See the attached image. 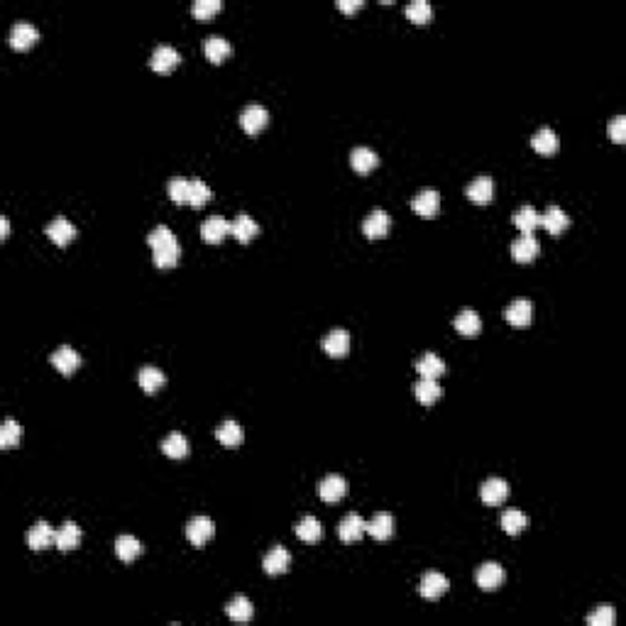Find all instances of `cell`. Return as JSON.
<instances>
[{"instance_id":"obj_1","label":"cell","mask_w":626,"mask_h":626,"mask_svg":"<svg viewBox=\"0 0 626 626\" xmlns=\"http://www.w3.org/2000/svg\"><path fill=\"white\" fill-rule=\"evenodd\" d=\"M147 243L155 250L152 260L159 269H169V267H177L179 260H181V245H179L177 235L167 228V225H157L150 235H147Z\"/></svg>"},{"instance_id":"obj_2","label":"cell","mask_w":626,"mask_h":626,"mask_svg":"<svg viewBox=\"0 0 626 626\" xmlns=\"http://www.w3.org/2000/svg\"><path fill=\"white\" fill-rule=\"evenodd\" d=\"M267 122H269V113H267V108L260 103L248 106L243 113H240V125H243V130L248 132V135H260V132L267 127Z\"/></svg>"},{"instance_id":"obj_3","label":"cell","mask_w":626,"mask_h":626,"mask_svg":"<svg viewBox=\"0 0 626 626\" xmlns=\"http://www.w3.org/2000/svg\"><path fill=\"white\" fill-rule=\"evenodd\" d=\"M475 580L480 585V589L485 592H494L502 582H504V568L499 563H482L475 573Z\"/></svg>"},{"instance_id":"obj_4","label":"cell","mask_w":626,"mask_h":626,"mask_svg":"<svg viewBox=\"0 0 626 626\" xmlns=\"http://www.w3.org/2000/svg\"><path fill=\"white\" fill-rule=\"evenodd\" d=\"M179 64H181V54L174 47H169V44H159L155 52H152L150 66L157 74H169V71H174Z\"/></svg>"},{"instance_id":"obj_5","label":"cell","mask_w":626,"mask_h":626,"mask_svg":"<svg viewBox=\"0 0 626 626\" xmlns=\"http://www.w3.org/2000/svg\"><path fill=\"white\" fill-rule=\"evenodd\" d=\"M213 533H215V526L208 516H196V519H191L186 526V538L191 541V546L196 548L206 546L210 538H213Z\"/></svg>"},{"instance_id":"obj_6","label":"cell","mask_w":626,"mask_h":626,"mask_svg":"<svg viewBox=\"0 0 626 626\" xmlns=\"http://www.w3.org/2000/svg\"><path fill=\"white\" fill-rule=\"evenodd\" d=\"M480 497L485 504L499 506V504H504L506 497H509V485H506V480H502V477H490V480L482 485Z\"/></svg>"},{"instance_id":"obj_7","label":"cell","mask_w":626,"mask_h":626,"mask_svg":"<svg viewBox=\"0 0 626 626\" xmlns=\"http://www.w3.org/2000/svg\"><path fill=\"white\" fill-rule=\"evenodd\" d=\"M411 208L416 210L421 218H426V220L435 218V215H438V210H440V196H438V191H435V189H423V191H419L416 198L411 201Z\"/></svg>"},{"instance_id":"obj_8","label":"cell","mask_w":626,"mask_h":626,"mask_svg":"<svg viewBox=\"0 0 626 626\" xmlns=\"http://www.w3.org/2000/svg\"><path fill=\"white\" fill-rule=\"evenodd\" d=\"M345 494H347V482L345 477L340 475H328L326 480L318 485V497H321L323 502H328V504H336V502H340Z\"/></svg>"},{"instance_id":"obj_9","label":"cell","mask_w":626,"mask_h":626,"mask_svg":"<svg viewBox=\"0 0 626 626\" xmlns=\"http://www.w3.org/2000/svg\"><path fill=\"white\" fill-rule=\"evenodd\" d=\"M389 225H392V220H389L387 210L374 208L372 213H369L367 218H365V225H362V230H365V238H369V240H382V238H387Z\"/></svg>"},{"instance_id":"obj_10","label":"cell","mask_w":626,"mask_h":626,"mask_svg":"<svg viewBox=\"0 0 626 626\" xmlns=\"http://www.w3.org/2000/svg\"><path fill=\"white\" fill-rule=\"evenodd\" d=\"M52 365L59 369L64 377H71L81 367V355L69 345H61L52 352Z\"/></svg>"},{"instance_id":"obj_11","label":"cell","mask_w":626,"mask_h":626,"mask_svg":"<svg viewBox=\"0 0 626 626\" xmlns=\"http://www.w3.org/2000/svg\"><path fill=\"white\" fill-rule=\"evenodd\" d=\"M367 533V523L360 514H347L338 526V536L343 543H357Z\"/></svg>"},{"instance_id":"obj_12","label":"cell","mask_w":626,"mask_h":626,"mask_svg":"<svg viewBox=\"0 0 626 626\" xmlns=\"http://www.w3.org/2000/svg\"><path fill=\"white\" fill-rule=\"evenodd\" d=\"M37 39H39L37 27L30 23H18L13 27V32H10V44H13V49H18V52H25V49L34 47Z\"/></svg>"},{"instance_id":"obj_13","label":"cell","mask_w":626,"mask_h":626,"mask_svg":"<svg viewBox=\"0 0 626 626\" xmlns=\"http://www.w3.org/2000/svg\"><path fill=\"white\" fill-rule=\"evenodd\" d=\"M465 196L470 198L477 206H487V203L494 198V181L490 177H477L475 181L465 189Z\"/></svg>"},{"instance_id":"obj_14","label":"cell","mask_w":626,"mask_h":626,"mask_svg":"<svg viewBox=\"0 0 626 626\" xmlns=\"http://www.w3.org/2000/svg\"><path fill=\"white\" fill-rule=\"evenodd\" d=\"M54 541H56V531L47 521H37L27 531V546L32 548V551H44V548H49Z\"/></svg>"},{"instance_id":"obj_15","label":"cell","mask_w":626,"mask_h":626,"mask_svg":"<svg viewBox=\"0 0 626 626\" xmlns=\"http://www.w3.org/2000/svg\"><path fill=\"white\" fill-rule=\"evenodd\" d=\"M504 318L514 328H526L528 323H531V318H533V304L528 299L511 301V304L506 306V311H504Z\"/></svg>"},{"instance_id":"obj_16","label":"cell","mask_w":626,"mask_h":626,"mask_svg":"<svg viewBox=\"0 0 626 626\" xmlns=\"http://www.w3.org/2000/svg\"><path fill=\"white\" fill-rule=\"evenodd\" d=\"M323 350H326L331 357H345L347 350H350V333L343 331V328L331 331L326 338H323Z\"/></svg>"},{"instance_id":"obj_17","label":"cell","mask_w":626,"mask_h":626,"mask_svg":"<svg viewBox=\"0 0 626 626\" xmlns=\"http://www.w3.org/2000/svg\"><path fill=\"white\" fill-rule=\"evenodd\" d=\"M538 253H541V245H538V240L533 238V235H521V238H516L514 243H511V257L521 262V264L533 262Z\"/></svg>"},{"instance_id":"obj_18","label":"cell","mask_w":626,"mask_h":626,"mask_svg":"<svg viewBox=\"0 0 626 626\" xmlns=\"http://www.w3.org/2000/svg\"><path fill=\"white\" fill-rule=\"evenodd\" d=\"M44 233H47V238L52 240L54 245L64 248V245H69L71 240L76 238V225L69 223L66 218H56L47 225V230H44Z\"/></svg>"},{"instance_id":"obj_19","label":"cell","mask_w":626,"mask_h":626,"mask_svg":"<svg viewBox=\"0 0 626 626\" xmlns=\"http://www.w3.org/2000/svg\"><path fill=\"white\" fill-rule=\"evenodd\" d=\"M230 235H233L235 240H238V243H243V245H248L250 240H255L260 235V225L255 223L253 218H250V215H238V218L233 220V223H230Z\"/></svg>"},{"instance_id":"obj_20","label":"cell","mask_w":626,"mask_h":626,"mask_svg":"<svg viewBox=\"0 0 626 626\" xmlns=\"http://www.w3.org/2000/svg\"><path fill=\"white\" fill-rule=\"evenodd\" d=\"M289 566H291V556H289V551L281 546L272 548V551L264 556V563H262V568H264L267 575H281V573L289 570Z\"/></svg>"},{"instance_id":"obj_21","label":"cell","mask_w":626,"mask_h":626,"mask_svg":"<svg viewBox=\"0 0 626 626\" xmlns=\"http://www.w3.org/2000/svg\"><path fill=\"white\" fill-rule=\"evenodd\" d=\"M541 225L553 235V238H558V235L570 225V218H568V213L561 206H548L546 213L541 215Z\"/></svg>"},{"instance_id":"obj_22","label":"cell","mask_w":626,"mask_h":626,"mask_svg":"<svg viewBox=\"0 0 626 626\" xmlns=\"http://www.w3.org/2000/svg\"><path fill=\"white\" fill-rule=\"evenodd\" d=\"M230 235V223L225 218H208L203 220L201 225V238L206 240L208 245H218L223 243Z\"/></svg>"},{"instance_id":"obj_23","label":"cell","mask_w":626,"mask_h":626,"mask_svg":"<svg viewBox=\"0 0 626 626\" xmlns=\"http://www.w3.org/2000/svg\"><path fill=\"white\" fill-rule=\"evenodd\" d=\"M394 526H397L394 516L387 514V511H379V514H374V519L367 523V533L372 538H377V541H389V538L394 536Z\"/></svg>"},{"instance_id":"obj_24","label":"cell","mask_w":626,"mask_h":626,"mask_svg":"<svg viewBox=\"0 0 626 626\" xmlns=\"http://www.w3.org/2000/svg\"><path fill=\"white\" fill-rule=\"evenodd\" d=\"M531 147L538 152V155L543 157H551L558 152V147H561V140H558V135L551 130V127H541V130L536 132V135L531 137Z\"/></svg>"},{"instance_id":"obj_25","label":"cell","mask_w":626,"mask_h":626,"mask_svg":"<svg viewBox=\"0 0 626 626\" xmlns=\"http://www.w3.org/2000/svg\"><path fill=\"white\" fill-rule=\"evenodd\" d=\"M445 589H448V580H445V575H440V573H426L419 585V592L423 594L426 599L443 597Z\"/></svg>"},{"instance_id":"obj_26","label":"cell","mask_w":626,"mask_h":626,"mask_svg":"<svg viewBox=\"0 0 626 626\" xmlns=\"http://www.w3.org/2000/svg\"><path fill=\"white\" fill-rule=\"evenodd\" d=\"M203 52H206V59L210 64H223L230 56V44L228 39H223L220 34H210L206 42H203Z\"/></svg>"},{"instance_id":"obj_27","label":"cell","mask_w":626,"mask_h":626,"mask_svg":"<svg viewBox=\"0 0 626 626\" xmlns=\"http://www.w3.org/2000/svg\"><path fill=\"white\" fill-rule=\"evenodd\" d=\"M137 382H140V387H142V392H145V394H157L159 389L164 387L167 377H164V372L159 367L147 365V367L140 369V374H137Z\"/></svg>"},{"instance_id":"obj_28","label":"cell","mask_w":626,"mask_h":626,"mask_svg":"<svg viewBox=\"0 0 626 626\" xmlns=\"http://www.w3.org/2000/svg\"><path fill=\"white\" fill-rule=\"evenodd\" d=\"M455 331H458L460 336H465V338H475V336H480V331H482V318L477 316L475 311H470V309L460 311L458 316H455Z\"/></svg>"},{"instance_id":"obj_29","label":"cell","mask_w":626,"mask_h":626,"mask_svg":"<svg viewBox=\"0 0 626 626\" xmlns=\"http://www.w3.org/2000/svg\"><path fill=\"white\" fill-rule=\"evenodd\" d=\"M79 543H81V528L76 526L74 521H66L64 526L56 531L54 546L59 548V551H74V548H79Z\"/></svg>"},{"instance_id":"obj_30","label":"cell","mask_w":626,"mask_h":626,"mask_svg":"<svg viewBox=\"0 0 626 626\" xmlns=\"http://www.w3.org/2000/svg\"><path fill=\"white\" fill-rule=\"evenodd\" d=\"M514 225L521 230V235H533V230L541 228V213L533 206H521L514 213Z\"/></svg>"},{"instance_id":"obj_31","label":"cell","mask_w":626,"mask_h":626,"mask_svg":"<svg viewBox=\"0 0 626 626\" xmlns=\"http://www.w3.org/2000/svg\"><path fill=\"white\" fill-rule=\"evenodd\" d=\"M414 394H416V399L423 404V407H430V404H435L440 399L443 389H440L438 379H423V377H421L416 382V387H414Z\"/></svg>"},{"instance_id":"obj_32","label":"cell","mask_w":626,"mask_h":626,"mask_svg":"<svg viewBox=\"0 0 626 626\" xmlns=\"http://www.w3.org/2000/svg\"><path fill=\"white\" fill-rule=\"evenodd\" d=\"M215 438L223 445H228V448H235V445H240L245 438L243 426H240L238 421H225V423H220L218 428H215Z\"/></svg>"},{"instance_id":"obj_33","label":"cell","mask_w":626,"mask_h":626,"mask_svg":"<svg viewBox=\"0 0 626 626\" xmlns=\"http://www.w3.org/2000/svg\"><path fill=\"white\" fill-rule=\"evenodd\" d=\"M350 164L357 174H369L379 164V157L377 152H372L369 147H355L350 155Z\"/></svg>"},{"instance_id":"obj_34","label":"cell","mask_w":626,"mask_h":626,"mask_svg":"<svg viewBox=\"0 0 626 626\" xmlns=\"http://www.w3.org/2000/svg\"><path fill=\"white\" fill-rule=\"evenodd\" d=\"M416 372L423 379H438L440 374L445 372V362L440 360L435 352H426V355L416 362Z\"/></svg>"},{"instance_id":"obj_35","label":"cell","mask_w":626,"mask_h":626,"mask_svg":"<svg viewBox=\"0 0 626 626\" xmlns=\"http://www.w3.org/2000/svg\"><path fill=\"white\" fill-rule=\"evenodd\" d=\"M162 453L167 455V458H174V460L186 458V455H189V440H186V435H181V433L167 435V438L162 440Z\"/></svg>"},{"instance_id":"obj_36","label":"cell","mask_w":626,"mask_h":626,"mask_svg":"<svg viewBox=\"0 0 626 626\" xmlns=\"http://www.w3.org/2000/svg\"><path fill=\"white\" fill-rule=\"evenodd\" d=\"M225 612H228V617L233 619V622H250L253 619V602H250L248 597H243V594H238V597H233L228 602V607H225Z\"/></svg>"},{"instance_id":"obj_37","label":"cell","mask_w":626,"mask_h":626,"mask_svg":"<svg viewBox=\"0 0 626 626\" xmlns=\"http://www.w3.org/2000/svg\"><path fill=\"white\" fill-rule=\"evenodd\" d=\"M296 536L304 543H318L323 536V526L316 516H304L299 523H296Z\"/></svg>"},{"instance_id":"obj_38","label":"cell","mask_w":626,"mask_h":626,"mask_svg":"<svg viewBox=\"0 0 626 626\" xmlns=\"http://www.w3.org/2000/svg\"><path fill=\"white\" fill-rule=\"evenodd\" d=\"M115 553L122 563H132L142 553V543L137 541L135 536H127L125 533V536H120L115 541Z\"/></svg>"},{"instance_id":"obj_39","label":"cell","mask_w":626,"mask_h":626,"mask_svg":"<svg viewBox=\"0 0 626 626\" xmlns=\"http://www.w3.org/2000/svg\"><path fill=\"white\" fill-rule=\"evenodd\" d=\"M526 523H528L526 514L519 509H506L504 514H502V528H504L509 536H519L523 528H526Z\"/></svg>"},{"instance_id":"obj_40","label":"cell","mask_w":626,"mask_h":626,"mask_svg":"<svg viewBox=\"0 0 626 626\" xmlns=\"http://www.w3.org/2000/svg\"><path fill=\"white\" fill-rule=\"evenodd\" d=\"M23 440V426L18 421L8 419L3 426H0V448H13Z\"/></svg>"},{"instance_id":"obj_41","label":"cell","mask_w":626,"mask_h":626,"mask_svg":"<svg viewBox=\"0 0 626 626\" xmlns=\"http://www.w3.org/2000/svg\"><path fill=\"white\" fill-rule=\"evenodd\" d=\"M407 18L411 20L414 25H426L433 20V8H430L426 0H414V3L407 5Z\"/></svg>"},{"instance_id":"obj_42","label":"cell","mask_w":626,"mask_h":626,"mask_svg":"<svg viewBox=\"0 0 626 626\" xmlns=\"http://www.w3.org/2000/svg\"><path fill=\"white\" fill-rule=\"evenodd\" d=\"M220 10H223V3H220V0H196V3L191 5V15L196 20H201V23H208V20L215 18Z\"/></svg>"},{"instance_id":"obj_43","label":"cell","mask_w":626,"mask_h":626,"mask_svg":"<svg viewBox=\"0 0 626 626\" xmlns=\"http://www.w3.org/2000/svg\"><path fill=\"white\" fill-rule=\"evenodd\" d=\"M210 201V189L206 181L196 179V181L189 184V206L193 208H203Z\"/></svg>"},{"instance_id":"obj_44","label":"cell","mask_w":626,"mask_h":626,"mask_svg":"<svg viewBox=\"0 0 626 626\" xmlns=\"http://www.w3.org/2000/svg\"><path fill=\"white\" fill-rule=\"evenodd\" d=\"M614 619H617V614H614L612 604H599V607L587 617V624L589 626H612Z\"/></svg>"},{"instance_id":"obj_45","label":"cell","mask_w":626,"mask_h":626,"mask_svg":"<svg viewBox=\"0 0 626 626\" xmlns=\"http://www.w3.org/2000/svg\"><path fill=\"white\" fill-rule=\"evenodd\" d=\"M189 184L186 179H172L169 181V198H172L177 206H181V203H189Z\"/></svg>"},{"instance_id":"obj_46","label":"cell","mask_w":626,"mask_h":626,"mask_svg":"<svg viewBox=\"0 0 626 626\" xmlns=\"http://www.w3.org/2000/svg\"><path fill=\"white\" fill-rule=\"evenodd\" d=\"M609 137H612V142H617V145H624L626 142V117L624 115H617L612 122H609Z\"/></svg>"},{"instance_id":"obj_47","label":"cell","mask_w":626,"mask_h":626,"mask_svg":"<svg viewBox=\"0 0 626 626\" xmlns=\"http://www.w3.org/2000/svg\"><path fill=\"white\" fill-rule=\"evenodd\" d=\"M362 5H365L362 0H338V10H343V13H347V15L357 13Z\"/></svg>"},{"instance_id":"obj_48","label":"cell","mask_w":626,"mask_h":626,"mask_svg":"<svg viewBox=\"0 0 626 626\" xmlns=\"http://www.w3.org/2000/svg\"><path fill=\"white\" fill-rule=\"evenodd\" d=\"M10 235V223L8 218H0V240H8Z\"/></svg>"}]
</instances>
